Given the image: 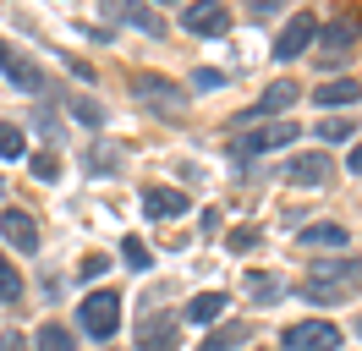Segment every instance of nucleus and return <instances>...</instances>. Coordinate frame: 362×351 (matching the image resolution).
<instances>
[{"instance_id": "nucleus-21", "label": "nucleus", "mask_w": 362, "mask_h": 351, "mask_svg": "<svg viewBox=\"0 0 362 351\" xmlns=\"http://www.w3.org/2000/svg\"><path fill=\"white\" fill-rule=\"evenodd\" d=\"M33 346H39V351H77V340H71V329H66V324H45Z\"/></svg>"}, {"instance_id": "nucleus-1", "label": "nucleus", "mask_w": 362, "mask_h": 351, "mask_svg": "<svg viewBox=\"0 0 362 351\" xmlns=\"http://www.w3.org/2000/svg\"><path fill=\"white\" fill-rule=\"evenodd\" d=\"M357 285H362V263L324 258V263H313V275H308V285H302V297H308L313 307H340V302L357 297Z\"/></svg>"}, {"instance_id": "nucleus-7", "label": "nucleus", "mask_w": 362, "mask_h": 351, "mask_svg": "<svg viewBox=\"0 0 362 351\" xmlns=\"http://www.w3.org/2000/svg\"><path fill=\"white\" fill-rule=\"evenodd\" d=\"M176 340H181V313L137 318V351H176Z\"/></svg>"}, {"instance_id": "nucleus-33", "label": "nucleus", "mask_w": 362, "mask_h": 351, "mask_svg": "<svg viewBox=\"0 0 362 351\" xmlns=\"http://www.w3.org/2000/svg\"><path fill=\"white\" fill-rule=\"evenodd\" d=\"M346 171H351V176H362V143L351 149V159H346Z\"/></svg>"}, {"instance_id": "nucleus-13", "label": "nucleus", "mask_w": 362, "mask_h": 351, "mask_svg": "<svg viewBox=\"0 0 362 351\" xmlns=\"http://www.w3.org/2000/svg\"><path fill=\"white\" fill-rule=\"evenodd\" d=\"M296 93H302L296 83H274L269 93L258 99V105H247L242 115H236V127H252V121H264V115H280V110H291V105H296Z\"/></svg>"}, {"instance_id": "nucleus-5", "label": "nucleus", "mask_w": 362, "mask_h": 351, "mask_svg": "<svg viewBox=\"0 0 362 351\" xmlns=\"http://www.w3.org/2000/svg\"><path fill=\"white\" fill-rule=\"evenodd\" d=\"M132 93H137L148 110H159V115H181V110H187V93H181V83H170V77H154V71H137V77H132Z\"/></svg>"}, {"instance_id": "nucleus-11", "label": "nucleus", "mask_w": 362, "mask_h": 351, "mask_svg": "<svg viewBox=\"0 0 362 351\" xmlns=\"http://www.w3.org/2000/svg\"><path fill=\"white\" fill-rule=\"evenodd\" d=\"M329 176H335V159L318 149V154H296L291 165H286V181L291 187H329Z\"/></svg>"}, {"instance_id": "nucleus-10", "label": "nucleus", "mask_w": 362, "mask_h": 351, "mask_svg": "<svg viewBox=\"0 0 362 351\" xmlns=\"http://www.w3.org/2000/svg\"><path fill=\"white\" fill-rule=\"evenodd\" d=\"M286 346H291V351H335L340 346V329L329 324V318H308V324L286 329Z\"/></svg>"}, {"instance_id": "nucleus-27", "label": "nucleus", "mask_w": 362, "mask_h": 351, "mask_svg": "<svg viewBox=\"0 0 362 351\" xmlns=\"http://www.w3.org/2000/svg\"><path fill=\"white\" fill-rule=\"evenodd\" d=\"M71 110H77V121H88V127H105V110L93 105V99H66Z\"/></svg>"}, {"instance_id": "nucleus-12", "label": "nucleus", "mask_w": 362, "mask_h": 351, "mask_svg": "<svg viewBox=\"0 0 362 351\" xmlns=\"http://www.w3.org/2000/svg\"><path fill=\"white\" fill-rule=\"evenodd\" d=\"M0 236H6V247H17V253H39V219L28 214V209H6L0 214Z\"/></svg>"}, {"instance_id": "nucleus-26", "label": "nucleus", "mask_w": 362, "mask_h": 351, "mask_svg": "<svg viewBox=\"0 0 362 351\" xmlns=\"http://www.w3.org/2000/svg\"><path fill=\"white\" fill-rule=\"evenodd\" d=\"M121 17L132 22V28H143V33H165V22H159L154 11H137V6H127V11H121Z\"/></svg>"}, {"instance_id": "nucleus-32", "label": "nucleus", "mask_w": 362, "mask_h": 351, "mask_svg": "<svg viewBox=\"0 0 362 351\" xmlns=\"http://www.w3.org/2000/svg\"><path fill=\"white\" fill-rule=\"evenodd\" d=\"M0 351H28V346H23V335H11V329H6V335H0Z\"/></svg>"}, {"instance_id": "nucleus-8", "label": "nucleus", "mask_w": 362, "mask_h": 351, "mask_svg": "<svg viewBox=\"0 0 362 351\" xmlns=\"http://www.w3.org/2000/svg\"><path fill=\"white\" fill-rule=\"evenodd\" d=\"M308 44H318V22H313V11H296V17L280 28V39H274V61L308 55Z\"/></svg>"}, {"instance_id": "nucleus-24", "label": "nucleus", "mask_w": 362, "mask_h": 351, "mask_svg": "<svg viewBox=\"0 0 362 351\" xmlns=\"http://www.w3.org/2000/svg\"><path fill=\"white\" fill-rule=\"evenodd\" d=\"M351 132H357V121H351V115H329V121L318 127V137H324V143H346Z\"/></svg>"}, {"instance_id": "nucleus-6", "label": "nucleus", "mask_w": 362, "mask_h": 351, "mask_svg": "<svg viewBox=\"0 0 362 351\" xmlns=\"http://www.w3.org/2000/svg\"><path fill=\"white\" fill-rule=\"evenodd\" d=\"M291 137H302L291 121H269V127L247 132V137H230V154H236V159H258V154H269V149H286Z\"/></svg>"}, {"instance_id": "nucleus-4", "label": "nucleus", "mask_w": 362, "mask_h": 351, "mask_svg": "<svg viewBox=\"0 0 362 351\" xmlns=\"http://www.w3.org/2000/svg\"><path fill=\"white\" fill-rule=\"evenodd\" d=\"M357 33H362L357 17L324 22V28H318V61H324V66H346V61H351V50H357Z\"/></svg>"}, {"instance_id": "nucleus-14", "label": "nucleus", "mask_w": 362, "mask_h": 351, "mask_svg": "<svg viewBox=\"0 0 362 351\" xmlns=\"http://www.w3.org/2000/svg\"><path fill=\"white\" fill-rule=\"evenodd\" d=\"M192 197L176 192V187H143V214L148 219H170V214H187Z\"/></svg>"}, {"instance_id": "nucleus-23", "label": "nucleus", "mask_w": 362, "mask_h": 351, "mask_svg": "<svg viewBox=\"0 0 362 351\" xmlns=\"http://www.w3.org/2000/svg\"><path fill=\"white\" fill-rule=\"evenodd\" d=\"M121 258L132 263V269H154V247L137 241V236H127V241H121Z\"/></svg>"}, {"instance_id": "nucleus-9", "label": "nucleus", "mask_w": 362, "mask_h": 351, "mask_svg": "<svg viewBox=\"0 0 362 351\" xmlns=\"http://www.w3.org/2000/svg\"><path fill=\"white\" fill-rule=\"evenodd\" d=\"M181 28L187 33H204V39H220L230 28V11L220 0H198V6H181Z\"/></svg>"}, {"instance_id": "nucleus-15", "label": "nucleus", "mask_w": 362, "mask_h": 351, "mask_svg": "<svg viewBox=\"0 0 362 351\" xmlns=\"http://www.w3.org/2000/svg\"><path fill=\"white\" fill-rule=\"evenodd\" d=\"M313 105H324V110H346V105H362V83H357V77H335V83L313 88Z\"/></svg>"}, {"instance_id": "nucleus-34", "label": "nucleus", "mask_w": 362, "mask_h": 351, "mask_svg": "<svg viewBox=\"0 0 362 351\" xmlns=\"http://www.w3.org/2000/svg\"><path fill=\"white\" fill-rule=\"evenodd\" d=\"M0 192H6V181H0Z\"/></svg>"}, {"instance_id": "nucleus-19", "label": "nucleus", "mask_w": 362, "mask_h": 351, "mask_svg": "<svg viewBox=\"0 0 362 351\" xmlns=\"http://www.w3.org/2000/svg\"><path fill=\"white\" fill-rule=\"evenodd\" d=\"M0 159L11 165V159H28V137L23 127H11V121H0Z\"/></svg>"}, {"instance_id": "nucleus-25", "label": "nucleus", "mask_w": 362, "mask_h": 351, "mask_svg": "<svg viewBox=\"0 0 362 351\" xmlns=\"http://www.w3.org/2000/svg\"><path fill=\"white\" fill-rule=\"evenodd\" d=\"M247 291H252V302H280V291H286V285L274 280V275H252Z\"/></svg>"}, {"instance_id": "nucleus-16", "label": "nucleus", "mask_w": 362, "mask_h": 351, "mask_svg": "<svg viewBox=\"0 0 362 351\" xmlns=\"http://www.w3.org/2000/svg\"><path fill=\"white\" fill-rule=\"evenodd\" d=\"M181 318L187 324H220L226 318V291H198L192 302L181 307Z\"/></svg>"}, {"instance_id": "nucleus-17", "label": "nucleus", "mask_w": 362, "mask_h": 351, "mask_svg": "<svg viewBox=\"0 0 362 351\" xmlns=\"http://www.w3.org/2000/svg\"><path fill=\"white\" fill-rule=\"evenodd\" d=\"M346 241H351V231L335 225V219H318V225L302 231V247H329V253H335V247H346Z\"/></svg>"}, {"instance_id": "nucleus-22", "label": "nucleus", "mask_w": 362, "mask_h": 351, "mask_svg": "<svg viewBox=\"0 0 362 351\" xmlns=\"http://www.w3.org/2000/svg\"><path fill=\"white\" fill-rule=\"evenodd\" d=\"M28 171H33V181H61V159L55 154H28Z\"/></svg>"}, {"instance_id": "nucleus-31", "label": "nucleus", "mask_w": 362, "mask_h": 351, "mask_svg": "<svg viewBox=\"0 0 362 351\" xmlns=\"http://www.w3.org/2000/svg\"><path fill=\"white\" fill-rule=\"evenodd\" d=\"M115 159H121L115 149H105V154H88V171H115Z\"/></svg>"}, {"instance_id": "nucleus-30", "label": "nucleus", "mask_w": 362, "mask_h": 351, "mask_svg": "<svg viewBox=\"0 0 362 351\" xmlns=\"http://www.w3.org/2000/svg\"><path fill=\"white\" fill-rule=\"evenodd\" d=\"M226 83V71H214V66H204V71H192V88H220Z\"/></svg>"}, {"instance_id": "nucleus-2", "label": "nucleus", "mask_w": 362, "mask_h": 351, "mask_svg": "<svg viewBox=\"0 0 362 351\" xmlns=\"http://www.w3.org/2000/svg\"><path fill=\"white\" fill-rule=\"evenodd\" d=\"M0 77L17 88V93H45V88H49V71H45V66L33 61L28 50L6 44V39H0Z\"/></svg>"}, {"instance_id": "nucleus-3", "label": "nucleus", "mask_w": 362, "mask_h": 351, "mask_svg": "<svg viewBox=\"0 0 362 351\" xmlns=\"http://www.w3.org/2000/svg\"><path fill=\"white\" fill-rule=\"evenodd\" d=\"M77 324H83V335H93V340H110L115 329H121V297H115V291H88L83 307H77Z\"/></svg>"}, {"instance_id": "nucleus-35", "label": "nucleus", "mask_w": 362, "mask_h": 351, "mask_svg": "<svg viewBox=\"0 0 362 351\" xmlns=\"http://www.w3.org/2000/svg\"><path fill=\"white\" fill-rule=\"evenodd\" d=\"M357 335H362V324H357Z\"/></svg>"}, {"instance_id": "nucleus-28", "label": "nucleus", "mask_w": 362, "mask_h": 351, "mask_svg": "<svg viewBox=\"0 0 362 351\" xmlns=\"http://www.w3.org/2000/svg\"><path fill=\"white\" fill-rule=\"evenodd\" d=\"M105 269H110V258H105V253H88V258H83V269H77V280H99Z\"/></svg>"}, {"instance_id": "nucleus-18", "label": "nucleus", "mask_w": 362, "mask_h": 351, "mask_svg": "<svg viewBox=\"0 0 362 351\" xmlns=\"http://www.w3.org/2000/svg\"><path fill=\"white\" fill-rule=\"evenodd\" d=\"M247 335H252L247 324H226V329H214L204 340V351H236V346H247Z\"/></svg>"}, {"instance_id": "nucleus-20", "label": "nucleus", "mask_w": 362, "mask_h": 351, "mask_svg": "<svg viewBox=\"0 0 362 351\" xmlns=\"http://www.w3.org/2000/svg\"><path fill=\"white\" fill-rule=\"evenodd\" d=\"M0 302H23V269L0 253Z\"/></svg>"}, {"instance_id": "nucleus-29", "label": "nucleus", "mask_w": 362, "mask_h": 351, "mask_svg": "<svg viewBox=\"0 0 362 351\" xmlns=\"http://www.w3.org/2000/svg\"><path fill=\"white\" fill-rule=\"evenodd\" d=\"M258 236H264V231H258V225H242V231H236V236H230V247H236V253H247V247H258Z\"/></svg>"}]
</instances>
